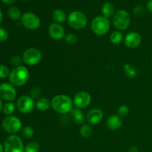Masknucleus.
<instances>
[{
    "mask_svg": "<svg viewBox=\"0 0 152 152\" xmlns=\"http://www.w3.org/2000/svg\"><path fill=\"white\" fill-rule=\"evenodd\" d=\"M103 118V112L99 108H92L86 114V120L90 125H97Z\"/></svg>",
    "mask_w": 152,
    "mask_h": 152,
    "instance_id": "nucleus-15",
    "label": "nucleus"
},
{
    "mask_svg": "<svg viewBox=\"0 0 152 152\" xmlns=\"http://www.w3.org/2000/svg\"><path fill=\"white\" fill-rule=\"evenodd\" d=\"M22 59L26 65L34 66L39 63L42 55L41 51L36 48H29L24 51L22 54Z\"/></svg>",
    "mask_w": 152,
    "mask_h": 152,
    "instance_id": "nucleus-8",
    "label": "nucleus"
},
{
    "mask_svg": "<svg viewBox=\"0 0 152 152\" xmlns=\"http://www.w3.org/2000/svg\"><path fill=\"white\" fill-rule=\"evenodd\" d=\"M41 93V88H40L39 87H38V86H35V87L32 88V89L31 90V92H30V96H31V98H33L34 99H37V98L39 99Z\"/></svg>",
    "mask_w": 152,
    "mask_h": 152,
    "instance_id": "nucleus-31",
    "label": "nucleus"
},
{
    "mask_svg": "<svg viewBox=\"0 0 152 152\" xmlns=\"http://www.w3.org/2000/svg\"><path fill=\"white\" fill-rule=\"evenodd\" d=\"M40 149L39 144L35 141H32L27 144L25 146L24 152H39Z\"/></svg>",
    "mask_w": 152,
    "mask_h": 152,
    "instance_id": "nucleus-26",
    "label": "nucleus"
},
{
    "mask_svg": "<svg viewBox=\"0 0 152 152\" xmlns=\"http://www.w3.org/2000/svg\"><path fill=\"white\" fill-rule=\"evenodd\" d=\"M22 62H23L22 57H21L19 55H14V56H13L10 58V63L13 65H14L15 67L22 65L21 64H22Z\"/></svg>",
    "mask_w": 152,
    "mask_h": 152,
    "instance_id": "nucleus-32",
    "label": "nucleus"
},
{
    "mask_svg": "<svg viewBox=\"0 0 152 152\" xmlns=\"http://www.w3.org/2000/svg\"><path fill=\"white\" fill-rule=\"evenodd\" d=\"M110 22L108 18L103 16H96L91 23V31L96 36H104L109 31Z\"/></svg>",
    "mask_w": 152,
    "mask_h": 152,
    "instance_id": "nucleus-3",
    "label": "nucleus"
},
{
    "mask_svg": "<svg viewBox=\"0 0 152 152\" xmlns=\"http://www.w3.org/2000/svg\"><path fill=\"white\" fill-rule=\"evenodd\" d=\"M131 17L129 13L125 10H119L113 16V25L117 31H125L129 27Z\"/></svg>",
    "mask_w": 152,
    "mask_h": 152,
    "instance_id": "nucleus-5",
    "label": "nucleus"
},
{
    "mask_svg": "<svg viewBox=\"0 0 152 152\" xmlns=\"http://www.w3.org/2000/svg\"><path fill=\"white\" fill-rule=\"evenodd\" d=\"M1 1L6 4H12L15 2L16 0H1Z\"/></svg>",
    "mask_w": 152,
    "mask_h": 152,
    "instance_id": "nucleus-37",
    "label": "nucleus"
},
{
    "mask_svg": "<svg viewBox=\"0 0 152 152\" xmlns=\"http://www.w3.org/2000/svg\"><path fill=\"white\" fill-rule=\"evenodd\" d=\"M3 103H2V100H1V99H0V112H1V110H2V108H3Z\"/></svg>",
    "mask_w": 152,
    "mask_h": 152,
    "instance_id": "nucleus-39",
    "label": "nucleus"
},
{
    "mask_svg": "<svg viewBox=\"0 0 152 152\" xmlns=\"http://www.w3.org/2000/svg\"><path fill=\"white\" fill-rule=\"evenodd\" d=\"M48 34L54 40H61L65 37V28L61 24L52 23L48 28Z\"/></svg>",
    "mask_w": 152,
    "mask_h": 152,
    "instance_id": "nucleus-14",
    "label": "nucleus"
},
{
    "mask_svg": "<svg viewBox=\"0 0 152 152\" xmlns=\"http://www.w3.org/2000/svg\"><path fill=\"white\" fill-rule=\"evenodd\" d=\"M68 23L73 29L82 30L86 28L87 25L88 19L83 12L74 10L68 15Z\"/></svg>",
    "mask_w": 152,
    "mask_h": 152,
    "instance_id": "nucleus-4",
    "label": "nucleus"
},
{
    "mask_svg": "<svg viewBox=\"0 0 152 152\" xmlns=\"http://www.w3.org/2000/svg\"><path fill=\"white\" fill-rule=\"evenodd\" d=\"M146 7L147 9H148V11L152 13V0H148V1H147Z\"/></svg>",
    "mask_w": 152,
    "mask_h": 152,
    "instance_id": "nucleus-35",
    "label": "nucleus"
},
{
    "mask_svg": "<svg viewBox=\"0 0 152 152\" xmlns=\"http://www.w3.org/2000/svg\"><path fill=\"white\" fill-rule=\"evenodd\" d=\"M0 152H4V145H1V143H0Z\"/></svg>",
    "mask_w": 152,
    "mask_h": 152,
    "instance_id": "nucleus-40",
    "label": "nucleus"
},
{
    "mask_svg": "<svg viewBox=\"0 0 152 152\" xmlns=\"http://www.w3.org/2000/svg\"><path fill=\"white\" fill-rule=\"evenodd\" d=\"M4 152H24L25 145L22 140L16 134L7 137L4 142Z\"/></svg>",
    "mask_w": 152,
    "mask_h": 152,
    "instance_id": "nucleus-7",
    "label": "nucleus"
},
{
    "mask_svg": "<svg viewBox=\"0 0 152 152\" xmlns=\"http://www.w3.org/2000/svg\"><path fill=\"white\" fill-rule=\"evenodd\" d=\"M129 113V108L126 105H122L117 110V114L120 117H124Z\"/></svg>",
    "mask_w": 152,
    "mask_h": 152,
    "instance_id": "nucleus-29",
    "label": "nucleus"
},
{
    "mask_svg": "<svg viewBox=\"0 0 152 152\" xmlns=\"http://www.w3.org/2000/svg\"><path fill=\"white\" fill-rule=\"evenodd\" d=\"M101 11H102L103 16L106 18H111L114 16L115 13V9L114 5L110 2H105L102 4L101 7Z\"/></svg>",
    "mask_w": 152,
    "mask_h": 152,
    "instance_id": "nucleus-20",
    "label": "nucleus"
},
{
    "mask_svg": "<svg viewBox=\"0 0 152 152\" xmlns=\"http://www.w3.org/2000/svg\"><path fill=\"white\" fill-rule=\"evenodd\" d=\"M16 105L13 102H7L3 105L2 111L4 114L7 116H12V114L16 111Z\"/></svg>",
    "mask_w": 152,
    "mask_h": 152,
    "instance_id": "nucleus-24",
    "label": "nucleus"
},
{
    "mask_svg": "<svg viewBox=\"0 0 152 152\" xmlns=\"http://www.w3.org/2000/svg\"><path fill=\"white\" fill-rule=\"evenodd\" d=\"M144 13H145V8L142 5H137L134 7V13L135 16H138V17H141L142 16H143Z\"/></svg>",
    "mask_w": 152,
    "mask_h": 152,
    "instance_id": "nucleus-33",
    "label": "nucleus"
},
{
    "mask_svg": "<svg viewBox=\"0 0 152 152\" xmlns=\"http://www.w3.org/2000/svg\"><path fill=\"white\" fill-rule=\"evenodd\" d=\"M9 34L7 30L0 27V42H4L8 39Z\"/></svg>",
    "mask_w": 152,
    "mask_h": 152,
    "instance_id": "nucleus-34",
    "label": "nucleus"
},
{
    "mask_svg": "<svg viewBox=\"0 0 152 152\" xmlns=\"http://www.w3.org/2000/svg\"><path fill=\"white\" fill-rule=\"evenodd\" d=\"M51 108L55 112L60 114H65L71 112L73 109V99L65 94H58L52 98Z\"/></svg>",
    "mask_w": 152,
    "mask_h": 152,
    "instance_id": "nucleus-1",
    "label": "nucleus"
},
{
    "mask_svg": "<svg viewBox=\"0 0 152 152\" xmlns=\"http://www.w3.org/2000/svg\"><path fill=\"white\" fill-rule=\"evenodd\" d=\"M70 113H71L73 120L76 124L82 125L86 120V116H85L84 113L81 111V109H79L77 108H73Z\"/></svg>",
    "mask_w": 152,
    "mask_h": 152,
    "instance_id": "nucleus-17",
    "label": "nucleus"
},
{
    "mask_svg": "<svg viewBox=\"0 0 152 152\" xmlns=\"http://www.w3.org/2000/svg\"><path fill=\"white\" fill-rule=\"evenodd\" d=\"M123 125V120L118 114L109 116L106 120V126L111 131H117L120 129Z\"/></svg>",
    "mask_w": 152,
    "mask_h": 152,
    "instance_id": "nucleus-16",
    "label": "nucleus"
},
{
    "mask_svg": "<svg viewBox=\"0 0 152 152\" xmlns=\"http://www.w3.org/2000/svg\"><path fill=\"white\" fill-rule=\"evenodd\" d=\"M51 107V103L49 99L46 97H40L36 102V108L40 111H48Z\"/></svg>",
    "mask_w": 152,
    "mask_h": 152,
    "instance_id": "nucleus-19",
    "label": "nucleus"
},
{
    "mask_svg": "<svg viewBox=\"0 0 152 152\" xmlns=\"http://www.w3.org/2000/svg\"><path fill=\"white\" fill-rule=\"evenodd\" d=\"M93 129L90 124H83L80 127V134L83 138H88L91 136Z\"/></svg>",
    "mask_w": 152,
    "mask_h": 152,
    "instance_id": "nucleus-23",
    "label": "nucleus"
},
{
    "mask_svg": "<svg viewBox=\"0 0 152 152\" xmlns=\"http://www.w3.org/2000/svg\"><path fill=\"white\" fill-rule=\"evenodd\" d=\"M91 102V96L87 91H80L76 94L73 99L75 108L79 109H84L87 108Z\"/></svg>",
    "mask_w": 152,
    "mask_h": 152,
    "instance_id": "nucleus-12",
    "label": "nucleus"
},
{
    "mask_svg": "<svg viewBox=\"0 0 152 152\" xmlns=\"http://www.w3.org/2000/svg\"><path fill=\"white\" fill-rule=\"evenodd\" d=\"M36 106L34 99L28 95L21 96L16 102V108L22 114H28L34 111Z\"/></svg>",
    "mask_w": 152,
    "mask_h": 152,
    "instance_id": "nucleus-10",
    "label": "nucleus"
},
{
    "mask_svg": "<svg viewBox=\"0 0 152 152\" xmlns=\"http://www.w3.org/2000/svg\"><path fill=\"white\" fill-rule=\"evenodd\" d=\"M22 135L26 139H31L34 135V130L31 126H25L22 129Z\"/></svg>",
    "mask_w": 152,
    "mask_h": 152,
    "instance_id": "nucleus-27",
    "label": "nucleus"
},
{
    "mask_svg": "<svg viewBox=\"0 0 152 152\" xmlns=\"http://www.w3.org/2000/svg\"><path fill=\"white\" fill-rule=\"evenodd\" d=\"M123 34L120 31H114L111 34L109 37L110 42L114 45H118L123 42Z\"/></svg>",
    "mask_w": 152,
    "mask_h": 152,
    "instance_id": "nucleus-21",
    "label": "nucleus"
},
{
    "mask_svg": "<svg viewBox=\"0 0 152 152\" xmlns=\"http://www.w3.org/2000/svg\"><path fill=\"white\" fill-rule=\"evenodd\" d=\"M30 78V72L25 65L15 67L10 71L9 75V83L16 87H20L28 83Z\"/></svg>",
    "mask_w": 152,
    "mask_h": 152,
    "instance_id": "nucleus-2",
    "label": "nucleus"
},
{
    "mask_svg": "<svg viewBox=\"0 0 152 152\" xmlns=\"http://www.w3.org/2000/svg\"><path fill=\"white\" fill-rule=\"evenodd\" d=\"M65 40L68 44L69 45H74L77 42V36L74 34H68L65 35Z\"/></svg>",
    "mask_w": 152,
    "mask_h": 152,
    "instance_id": "nucleus-30",
    "label": "nucleus"
},
{
    "mask_svg": "<svg viewBox=\"0 0 152 152\" xmlns=\"http://www.w3.org/2000/svg\"><path fill=\"white\" fill-rule=\"evenodd\" d=\"M128 152H138V149L136 146H131L128 149Z\"/></svg>",
    "mask_w": 152,
    "mask_h": 152,
    "instance_id": "nucleus-36",
    "label": "nucleus"
},
{
    "mask_svg": "<svg viewBox=\"0 0 152 152\" xmlns=\"http://www.w3.org/2000/svg\"><path fill=\"white\" fill-rule=\"evenodd\" d=\"M2 20H3V14H2V12H1V10H0V24L2 22Z\"/></svg>",
    "mask_w": 152,
    "mask_h": 152,
    "instance_id": "nucleus-38",
    "label": "nucleus"
},
{
    "mask_svg": "<svg viewBox=\"0 0 152 152\" xmlns=\"http://www.w3.org/2000/svg\"><path fill=\"white\" fill-rule=\"evenodd\" d=\"M16 89L10 83L0 84V99L6 102H13L16 97Z\"/></svg>",
    "mask_w": 152,
    "mask_h": 152,
    "instance_id": "nucleus-11",
    "label": "nucleus"
},
{
    "mask_svg": "<svg viewBox=\"0 0 152 152\" xmlns=\"http://www.w3.org/2000/svg\"><path fill=\"white\" fill-rule=\"evenodd\" d=\"M142 42V37L138 32L132 31L128 33L124 37V43L129 48H136L140 45Z\"/></svg>",
    "mask_w": 152,
    "mask_h": 152,
    "instance_id": "nucleus-13",
    "label": "nucleus"
},
{
    "mask_svg": "<svg viewBox=\"0 0 152 152\" xmlns=\"http://www.w3.org/2000/svg\"><path fill=\"white\" fill-rule=\"evenodd\" d=\"M21 23L26 29L30 31H35L40 27L41 21L39 17L35 13L26 12L21 17Z\"/></svg>",
    "mask_w": 152,
    "mask_h": 152,
    "instance_id": "nucleus-9",
    "label": "nucleus"
},
{
    "mask_svg": "<svg viewBox=\"0 0 152 152\" xmlns=\"http://www.w3.org/2000/svg\"><path fill=\"white\" fill-rule=\"evenodd\" d=\"M10 71L8 67L3 64H0V79H6L10 75Z\"/></svg>",
    "mask_w": 152,
    "mask_h": 152,
    "instance_id": "nucleus-28",
    "label": "nucleus"
},
{
    "mask_svg": "<svg viewBox=\"0 0 152 152\" xmlns=\"http://www.w3.org/2000/svg\"><path fill=\"white\" fill-rule=\"evenodd\" d=\"M3 130L10 135L18 133L22 129V123L20 119L16 116H7L1 123Z\"/></svg>",
    "mask_w": 152,
    "mask_h": 152,
    "instance_id": "nucleus-6",
    "label": "nucleus"
},
{
    "mask_svg": "<svg viewBox=\"0 0 152 152\" xmlns=\"http://www.w3.org/2000/svg\"><path fill=\"white\" fill-rule=\"evenodd\" d=\"M52 18L54 20L55 23L58 24L63 23L65 21L68 20V16H67L65 12L61 9H56L55 10H53V13H52Z\"/></svg>",
    "mask_w": 152,
    "mask_h": 152,
    "instance_id": "nucleus-18",
    "label": "nucleus"
},
{
    "mask_svg": "<svg viewBox=\"0 0 152 152\" xmlns=\"http://www.w3.org/2000/svg\"><path fill=\"white\" fill-rule=\"evenodd\" d=\"M124 72L129 78L132 79L134 78L137 74V71L136 68L132 66V65H130V64H126L124 65Z\"/></svg>",
    "mask_w": 152,
    "mask_h": 152,
    "instance_id": "nucleus-25",
    "label": "nucleus"
},
{
    "mask_svg": "<svg viewBox=\"0 0 152 152\" xmlns=\"http://www.w3.org/2000/svg\"><path fill=\"white\" fill-rule=\"evenodd\" d=\"M7 15L12 20H19V19H21V17H22L20 10L17 7H10L7 10Z\"/></svg>",
    "mask_w": 152,
    "mask_h": 152,
    "instance_id": "nucleus-22",
    "label": "nucleus"
}]
</instances>
